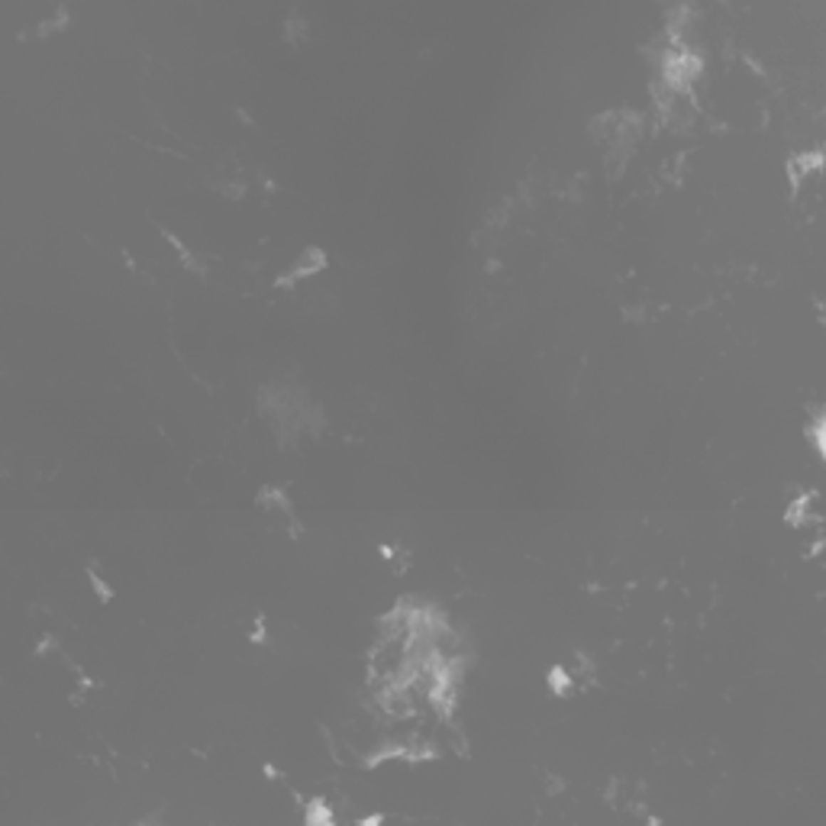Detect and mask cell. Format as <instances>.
<instances>
[{
    "mask_svg": "<svg viewBox=\"0 0 826 826\" xmlns=\"http://www.w3.org/2000/svg\"><path fill=\"white\" fill-rule=\"evenodd\" d=\"M326 265V258H323V252L320 249H307V252L300 255V262H294V268L288 271V275H281L278 278V284L281 288H291L294 281H303V278H310V275H317L320 268Z\"/></svg>",
    "mask_w": 826,
    "mask_h": 826,
    "instance_id": "cell-1",
    "label": "cell"
},
{
    "mask_svg": "<svg viewBox=\"0 0 826 826\" xmlns=\"http://www.w3.org/2000/svg\"><path fill=\"white\" fill-rule=\"evenodd\" d=\"M88 578H90V585H94V591H97V597H100V600H110L113 597L110 585H107V581H100V575H97L94 568H88Z\"/></svg>",
    "mask_w": 826,
    "mask_h": 826,
    "instance_id": "cell-2",
    "label": "cell"
}]
</instances>
